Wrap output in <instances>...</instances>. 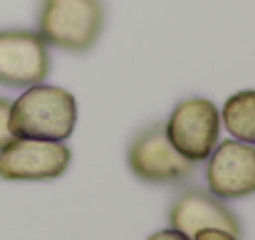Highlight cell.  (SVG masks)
<instances>
[{
	"label": "cell",
	"mask_w": 255,
	"mask_h": 240,
	"mask_svg": "<svg viewBox=\"0 0 255 240\" xmlns=\"http://www.w3.org/2000/svg\"><path fill=\"white\" fill-rule=\"evenodd\" d=\"M169 226L191 240L208 228L226 231L236 238L241 236V226H238L236 216L213 193H206V191H186L171 206Z\"/></svg>",
	"instance_id": "cell-8"
},
{
	"label": "cell",
	"mask_w": 255,
	"mask_h": 240,
	"mask_svg": "<svg viewBox=\"0 0 255 240\" xmlns=\"http://www.w3.org/2000/svg\"><path fill=\"white\" fill-rule=\"evenodd\" d=\"M146 240H191V238H186L183 233H178V231H173V228H166V231H159V233L149 236Z\"/></svg>",
	"instance_id": "cell-12"
},
{
	"label": "cell",
	"mask_w": 255,
	"mask_h": 240,
	"mask_svg": "<svg viewBox=\"0 0 255 240\" xmlns=\"http://www.w3.org/2000/svg\"><path fill=\"white\" fill-rule=\"evenodd\" d=\"M72 161L65 141L42 139H12L0 149L2 181H52L60 178Z\"/></svg>",
	"instance_id": "cell-4"
},
{
	"label": "cell",
	"mask_w": 255,
	"mask_h": 240,
	"mask_svg": "<svg viewBox=\"0 0 255 240\" xmlns=\"http://www.w3.org/2000/svg\"><path fill=\"white\" fill-rule=\"evenodd\" d=\"M127 163L131 173L144 183H178L193 173V161L181 156L166 139V129L161 124L146 129L129 146Z\"/></svg>",
	"instance_id": "cell-6"
},
{
	"label": "cell",
	"mask_w": 255,
	"mask_h": 240,
	"mask_svg": "<svg viewBox=\"0 0 255 240\" xmlns=\"http://www.w3.org/2000/svg\"><path fill=\"white\" fill-rule=\"evenodd\" d=\"M50 75V55L32 30H0V84L27 89Z\"/></svg>",
	"instance_id": "cell-5"
},
{
	"label": "cell",
	"mask_w": 255,
	"mask_h": 240,
	"mask_svg": "<svg viewBox=\"0 0 255 240\" xmlns=\"http://www.w3.org/2000/svg\"><path fill=\"white\" fill-rule=\"evenodd\" d=\"M171 146L188 161H206L218 144L221 114L211 99L191 97L173 107L169 121L164 124Z\"/></svg>",
	"instance_id": "cell-3"
},
{
	"label": "cell",
	"mask_w": 255,
	"mask_h": 240,
	"mask_svg": "<svg viewBox=\"0 0 255 240\" xmlns=\"http://www.w3.org/2000/svg\"><path fill=\"white\" fill-rule=\"evenodd\" d=\"M102 25V0H42L37 35L45 45L85 52L97 42Z\"/></svg>",
	"instance_id": "cell-2"
},
{
	"label": "cell",
	"mask_w": 255,
	"mask_h": 240,
	"mask_svg": "<svg viewBox=\"0 0 255 240\" xmlns=\"http://www.w3.org/2000/svg\"><path fill=\"white\" fill-rule=\"evenodd\" d=\"M77 124V99L55 84H32L10 104L15 139L67 141Z\"/></svg>",
	"instance_id": "cell-1"
},
{
	"label": "cell",
	"mask_w": 255,
	"mask_h": 240,
	"mask_svg": "<svg viewBox=\"0 0 255 240\" xmlns=\"http://www.w3.org/2000/svg\"><path fill=\"white\" fill-rule=\"evenodd\" d=\"M206 181L216 198L236 201L255 193V146L228 139L208 156Z\"/></svg>",
	"instance_id": "cell-7"
},
{
	"label": "cell",
	"mask_w": 255,
	"mask_h": 240,
	"mask_svg": "<svg viewBox=\"0 0 255 240\" xmlns=\"http://www.w3.org/2000/svg\"><path fill=\"white\" fill-rule=\"evenodd\" d=\"M221 121L236 141L255 146V89L236 92L226 99Z\"/></svg>",
	"instance_id": "cell-9"
},
{
	"label": "cell",
	"mask_w": 255,
	"mask_h": 240,
	"mask_svg": "<svg viewBox=\"0 0 255 240\" xmlns=\"http://www.w3.org/2000/svg\"><path fill=\"white\" fill-rule=\"evenodd\" d=\"M193 240H238L236 236L226 233V231H216V228H208V231H201Z\"/></svg>",
	"instance_id": "cell-11"
},
{
	"label": "cell",
	"mask_w": 255,
	"mask_h": 240,
	"mask_svg": "<svg viewBox=\"0 0 255 240\" xmlns=\"http://www.w3.org/2000/svg\"><path fill=\"white\" fill-rule=\"evenodd\" d=\"M10 104H12L10 99L0 97V149L15 139L10 131Z\"/></svg>",
	"instance_id": "cell-10"
}]
</instances>
